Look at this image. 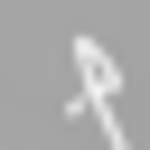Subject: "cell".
I'll return each mask as SVG.
<instances>
[{"mask_svg": "<svg viewBox=\"0 0 150 150\" xmlns=\"http://www.w3.org/2000/svg\"><path fill=\"white\" fill-rule=\"evenodd\" d=\"M75 75H84V112H112V94H122V75H112V56H103L94 38H75Z\"/></svg>", "mask_w": 150, "mask_h": 150, "instance_id": "1", "label": "cell"}]
</instances>
